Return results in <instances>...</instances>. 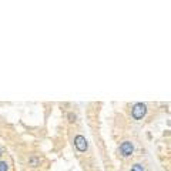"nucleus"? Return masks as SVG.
<instances>
[{"label":"nucleus","mask_w":171,"mask_h":171,"mask_svg":"<svg viewBox=\"0 0 171 171\" xmlns=\"http://www.w3.org/2000/svg\"><path fill=\"white\" fill-rule=\"evenodd\" d=\"M0 155H2V151H0Z\"/></svg>","instance_id":"obj_8"},{"label":"nucleus","mask_w":171,"mask_h":171,"mask_svg":"<svg viewBox=\"0 0 171 171\" xmlns=\"http://www.w3.org/2000/svg\"><path fill=\"white\" fill-rule=\"evenodd\" d=\"M134 151V145L131 141H124L123 144L120 145V154L123 155V157H128V155H131Z\"/></svg>","instance_id":"obj_2"},{"label":"nucleus","mask_w":171,"mask_h":171,"mask_svg":"<svg viewBox=\"0 0 171 171\" xmlns=\"http://www.w3.org/2000/svg\"><path fill=\"white\" fill-rule=\"evenodd\" d=\"M69 118H70V120H69L70 123H74V120H76V116H74V114H71V113H70V114H69Z\"/></svg>","instance_id":"obj_7"},{"label":"nucleus","mask_w":171,"mask_h":171,"mask_svg":"<svg viewBox=\"0 0 171 171\" xmlns=\"http://www.w3.org/2000/svg\"><path fill=\"white\" fill-rule=\"evenodd\" d=\"M130 171H144V168H143V166L141 164H134L133 167H131V170Z\"/></svg>","instance_id":"obj_5"},{"label":"nucleus","mask_w":171,"mask_h":171,"mask_svg":"<svg viewBox=\"0 0 171 171\" xmlns=\"http://www.w3.org/2000/svg\"><path fill=\"white\" fill-rule=\"evenodd\" d=\"M9 170V166L6 161H0V171H7Z\"/></svg>","instance_id":"obj_6"},{"label":"nucleus","mask_w":171,"mask_h":171,"mask_svg":"<svg viewBox=\"0 0 171 171\" xmlns=\"http://www.w3.org/2000/svg\"><path fill=\"white\" fill-rule=\"evenodd\" d=\"M145 113H147V106H145L144 103H137V104H134L133 110H131L133 118H135V120H141V118L145 116Z\"/></svg>","instance_id":"obj_1"},{"label":"nucleus","mask_w":171,"mask_h":171,"mask_svg":"<svg viewBox=\"0 0 171 171\" xmlns=\"http://www.w3.org/2000/svg\"><path fill=\"white\" fill-rule=\"evenodd\" d=\"M74 145L76 148L79 150L80 153H84L86 150L89 148V144H87V140L83 137V135H76L74 138Z\"/></svg>","instance_id":"obj_3"},{"label":"nucleus","mask_w":171,"mask_h":171,"mask_svg":"<svg viewBox=\"0 0 171 171\" xmlns=\"http://www.w3.org/2000/svg\"><path fill=\"white\" fill-rule=\"evenodd\" d=\"M39 164H40V160H39L37 157H32V158L29 160V166H32V167H37Z\"/></svg>","instance_id":"obj_4"}]
</instances>
